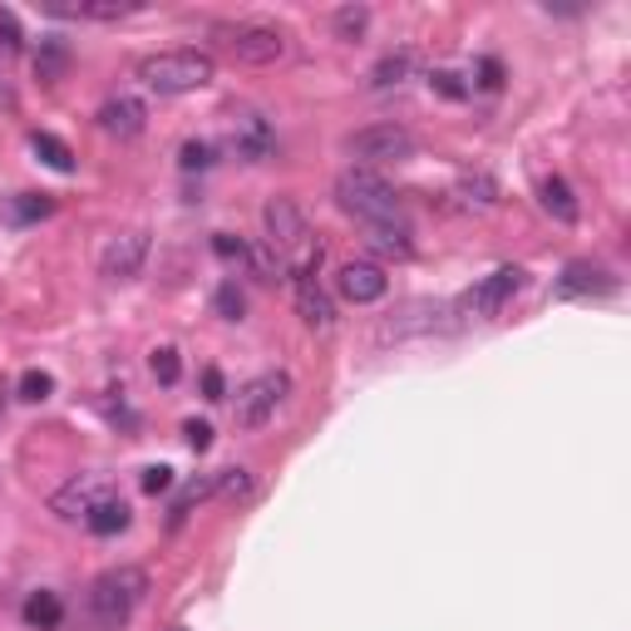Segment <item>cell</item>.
<instances>
[{
    "mask_svg": "<svg viewBox=\"0 0 631 631\" xmlns=\"http://www.w3.org/2000/svg\"><path fill=\"white\" fill-rule=\"evenodd\" d=\"M237 153H242V158H252V163H261V158L271 153V129H267V124L257 119V114H247V119H242V133H237Z\"/></svg>",
    "mask_w": 631,
    "mask_h": 631,
    "instance_id": "obj_22",
    "label": "cell"
},
{
    "mask_svg": "<svg viewBox=\"0 0 631 631\" xmlns=\"http://www.w3.org/2000/svg\"><path fill=\"white\" fill-rule=\"evenodd\" d=\"M149 597V573L133 563L109 567L89 582V597H84V627L79 631H124L129 617L143 607Z\"/></svg>",
    "mask_w": 631,
    "mask_h": 631,
    "instance_id": "obj_1",
    "label": "cell"
},
{
    "mask_svg": "<svg viewBox=\"0 0 631 631\" xmlns=\"http://www.w3.org/2000/svg\"><path fill=\"white\" fill-rule=\"evenodd\" d=\"M178 631H183V627H178Z\"/></svg>",
    "mask_w": 631,
    "mask_h": 631,
    "instance_id": "obj_39",
    "label": "cell"
},
{
    "mask_svg": "<svg viewBox=\"0 0 631 631\" xmlns=\"http://www.w3.org/2000/svg\"><path fill=\"white\" fill-rule=\"evenodd\" d=\"M429 89L445 94V99H469V84L459 79L454 69H435V75H429Z\"/></svg>",
    "mask_w": 631,
    "mask_h": 631,
    "instance_id": "obj_32",
    "label": "cell"
},
{
    "mask_svg": "<svg viewBox=\"0 0 631 631\" xmlns=\"http://www.w3.org/2000/svg\"><path fill=\"white\" fill-rule=\"evenodd\" d=\"M65 65H69V45L60 35H45L40 40V50H35V75L40 84H60L65 79Z\"/></svg>",
    "mask_w": 631,
    "mask_h": 631,
    "instance_id": "obj_18",
    "label": "cell"
},
{
    "mask_svg": "<svg viewBox=\"0 0 631 631\" xmlns=\"http://www.w3.org/2000/svg\"><path fill=\"white\" fill-rule=\"evenodd\" d=\"M217 493H227V499H247V493H252V473L247 469H223V473H217Z\"/></svg>",
    "mask_w": 631,
    "mask_h": 631,
    "instance_id": "obj_33",
    "label": "cell"
},
{
    "mask_svg": "<svg viewBox=\"0 0 631 631\" xmlns=\"http://www.w3.org/2000/svg\"><path fill=\"white\" fill-rule=\"evenodd\" d=\"M415 133L399 129V124H371V129L351 133L345 139V153L355 158V168H381V163H405L415 158Z\"/></svg>",
    "mask_w": 631,
    "mask_h": 631,
    "instance_id": "obj_5",
    "label": "cell"
},
{
    "mask_svg": "<svg viewBox=\"0 0 631 631\" xmlns=\"http://www.w3.org/2000/svg\"><path fill=\"white\" fill-rule=\"evenodd\" d=\"M207 493H217V473H213V479H193V483H188V489L178 493V503H173V509H168V523H173V528H178V523L188 518V509H193V503H203Z\"/></svg>",
    "mask_w": 631,
    "mask_h": 631,
    "instance_id": "obj_25",
    "label": "cell"
},
{
    "mask_svg": "<svg viewBox=\"0 0 631 631\" xmlns=\"http://www.w3.org/2000/svg\"><path fill=\"white\" fill-rule=\"evenodd\" d=\"M50 391H55V381H50L45 371H25V375H20V385H15V395H20V399H30V405L50 399Z\"/></svg>",
    "mask_w": 631,
    "mask_h": 631,
    "instance_id": "obj_30",
    "label": "cell"
},
{
    "mask_svg": "<svg viewBox=\"0 0 631 631\" xmlns=\"http://www.w3.org/2000/svg\"><path fill=\"white\" fill-rule=\"evenodd\" d=\"M213 252H217V257H223V261H242V257H247V242H242V237H233V233H217L213 237Z\"/></svg>",
    "mask_w": 631,
    "mask_h": 631,
    "instance_id": "obj_36",
    "label": "cell"
},
{
    "mask_svg": "<svg viewBox=\"0 0 631 631\" xmlns=\"http://www.w3.org/2000/svg\"><path fill=\"white\" fill-rule=\"evenodd\" d=\"M183 439L193 454H207V449H213V425H207V419H183Z\"/></svg>",
    "mask_w": 631,
    "mask_h": 631,
    "instance_id": "obj_34",
    "label": "cell"
},
{
    "mask_svg": "<svg viewBox=\"0 0 631 631\" xmlns=\"http://www.w3.org/2000/svg\"><path fill=\"white\" fill-rule=\"evenodd\" d=\"M538 193H543V207H548L557 223H577V213H582V207H577V197H573V188H567V178L548 173Z\"/></svg>",
    "mask_w": 631,
    "mask_h": 631,
    "instance_id": "obj_19",
    "label": "cell"
},
{
    "mask_svg": "<svg viewBox=\"0 0 631 631\" xmlns=\"http://www.w3.org/2000/svg\"><path fill=\"white\" fill-rule=\"evenodd\" d=\"M207 35L237 65H271V60L287 55V35L277 25H261V20H213Z\"/></svg>",
    "mask_w": 631,
    "mask_h": 631,
    "instance_id": "obj_4",
    "label": "cell"
},
{
    "mask_svg": "<svg viewBox=\"0 0 631 631\" xmlns=\"http://www.w3.org/2000/svg\"><path fill=\"white\" fill-rule=\"evenodd\" d=\"M242 261L252 267V277H257V281H281V277H287V261H281L267 242H247V257H242Z\"/></svg>",
    "mask_w": 631,
    "mask_h": 631,
    "instance_id": "obj_23",
    "label": "cell"
},
{
    "mask_svg": "<svg viewBox=\"0 0 631 631\" xmlns=\"http://www.w3.org/2000/svg\"><path fill=\"white\" fill-rule=\"evenodd\" d=\"M409 75H415V50H391V55L371 69V84L375 89H391V84H405Z\"/></svg>",
    "mask_w": 631,
    "mask_h": 631,
    "instance_id": "obj_21",
    "label": "cell"
},
{
    "mask_svg": "<svg viewBox=\"0 0 631 631\" xmlns=\"http://www.w3.org/2000/svg\"><path fill=\"white\" fill-rule=\"evenodd\" d=\"M217 158H213V143H203V139H188L183 149H178V168L183 173H197V168H213Z\"/></svg>",
    "mask_w": 631,
    "mask_h": 631,
    "instance_id": "obj_28",
    "label": "cell"
},
{
    "mask_svg": "<svg viewBox=\"0 0 631 631\" xmlns=\"http://www.w3.org/2000/svg\"><path fill=\"white\" fill-rule=\"evenodd\" d=\"M55 213V197L50 193H20V197H10V223H40V217H50Z\"/></svg>",
    "mask_w": 631,
    "mask_h": 631,
    "instance_id": "obj_24",
    "label": "cell"
},
{
    "mask_svg": "<svg viewBox=\"0 0 631 631\" xmlns=\"http://www.w3.org/2000/svg\"><path fill=\"white\" fill-rule=\"evenodd\" d=\"M365 242H371V252H381V257H395V261L415 257V237H409L405 223H375Z\"/></svg>",
    "mask_w": 631,
    "mask_h": 631,
    "instance_id": "obj_15",
    "label": "cell"
},
{
    "mask_svg": "<svg viewBox=\"0 0 631 631\" xmlns=\"http://www.w3.org/2000/svg\"><path fill=\"white\" fill-rule=\"evenodd\" d=\"M149 365H153V381H158V385H178V375H183V361H178L173 345H158Z\"/></svg>",
    "mask_w": 631,
    "mask_h": 631,
    "instance_id": "obj_29",
    "label": "cell"
},
{
    "mask_svg": "<svg viewBox=\"0 0 631 631\" xmlns=\"http://www.w3.org/2000/svg\"><path fill=\"white\" fill-rule=\"evenodd\" d=\"M454 197H459V207H469V213H489V207L499 203V183H493L489 173H464L454 183Z\"/></svg>",
    "mask_w": 631,
    "mask_h": 631,
    "instance_id": "obj_17",
    "label": "cell"
},
{
    "mask_svg": "<svg viewBox=\"0 0 631 631\" xmlns=\"http://www.w3.org/2000/svg\"><path fill=\"white\" fill-rule=\"evenodd\" d=\"M133 523V513H129V503L119 499V493H109L104 503H94L89 509V518H84V528L94 533V538H114V533H124Z\"/></svg>",
    "mask_w": 631,
    "mask_h": 631,
    "instance_id": "obj_14",
    "label": "cell"
},
{
    "mask_svg": "<svg viewBox=\"0 0 631 631\" xmlns=\"http://www.w3.org/2000/svg\"><path fill=\"white\" fill-rule=\"evenodd\" d=\"M25 627L30 631H60L65 627V602H60L55 592H30L25 597Z\"/></svg>",
    "mask_w": 631,
    "mask_h": 631,
    "instance_id": "obj_16",
    "label": "cell"
},
{
    "mask_svg": "<svg viewBox=\"0 0 631 631\" xmlns=\"http://www.w3.org/2000/svg\"><path fill=\"white\" fill-rule=\"evenodd\" d=\"M287 391H291L287 371H267V375H257V381H247L237 391V405H233L237 429H261L271 415H277V405L287 399Z\"/></svg>",
    "mask_w": 631,
    "mask_h": 631,
    "instance_id": "obj_6",
    "label": "cell"
},
{
    "mask_svg": "<svg viewBox=\"0 0 631 631\" xmlns=\"http://www.w3.org/2000/svg\"><path fill=\"white\" fill-rule=\"evenodd\" d=\"M94 119H99V129L109 133V139H139L143 124H149V109H143V99H133V94H109Z\"/></svg>",
    "mask_w": 631,
    "mask_h": 631,
    "instance_id": "obj_11",
    "label": "cell"
},
{
    "mask_svg": "<svg viewBox=\"0 0 631 631\" xmlns=\"http://www.w3.org/2000/svg\"><path fill=\"white\" fill-rule=\"evenodd\" d=\"M499 84H503V65H499V60H479V89H499Z\"/></svg>",
    "mask_w": 631,
    "mask_h": 631,
    "instance_id": "obj_37",
    "label": "cell"
},
{
    "mask_svg": "<svg viewBox=\"0 0 631 631\" xmlns=\"http://www.w3.org/2000/svg\"><path fill=\"white\" fill-rule=\"evenodd\" d=\"M331 25H335V35H341V40H361L365 25H371V10H365V6H341L331 15Z\"/></svg>",
    "mask_w": 631,
    "mask_h": 631,
    "instance_id": "obj_26",
    "label": "cell"
},
{
    "mask_svg": "<svg viewBox=\"0 0 631 631\" xmlns=\"http://www.w3.org/2000/svg\"><path fill=\"white\" fill-rule=\"evenodd\" d=\"M0 45H6L10 55H20V50H25V30H20L15 10H6V6H0Z\"/></svg>",
    "mask_w": 631,
    "mask_h": 631,
    "instance_id": "obj_31",
    "label": "cell"
},
{
    "mask_svg": "<svg viewBox=\"0 0 631 631\" xmlns=\"http://www.w3.org/2000/svg\"><path fill=\"white\" fill-rule=\"evenodd\" d=\"M335 291H341L345 301H355V307H371V301H381L385 291H391V277H385L381 261H345V267L335 271Z\"/></svg>",
    "mask_w": 631,
    "mask_h": 631,
    "instance_id": "obj_9",
    "label": "cell"
},
{
    "mask_svg": "<svg viewBox=\"0 0 631 631\" xmlns=\"http://www.w3.org/2000/svg\"><path fill=\"white\" fill-rule=\"evenodd\" d=\"M335 203H341V213H351L355 223H365V227L399 223V197L375 168H355V163L345 168V173L335 178Z\"/></svg>",
    "mask_w": 631,
    "mask_h": 631,
    "instance_id": "obj_3",
    "label": "cell"
},
{
    "mask_svg": "<svg viewBox=\"0 0 631 631\" xmlns=\"http://www.w3.org/2000/svg\"><path fill=\"white\" fill-rule=\"evenodd\" d=\"M30 149H35V158L45 168H55V173H75V153H69V143L55 139V133L35 129V133H30Z\"/></svg>",
    "mask_w": 631,
    "mask_h": 631,
    "instance_id": "obj_20",
    "label": "cell"
},
{
    "mask_svg": "<svg viewBox=\"0 0 631 631\" xmlns=\"http://www.w3.org/2000/svg\"><path fill=\"white\" fill-rule=\"evenodd\" d=\"M143 257H149V233H143V227H133V233H119V237L104 242L99 271L109 281H133L143 271Z\"/></svg>",
    "mask_w": 631,
    "mask_h": 631,
    "instance_id": "obj_8",
    "label": "cell"
},
{
    "mask_svg": "<svg viewBox=\"0 0 631 631\" xmlns=\"http://www.w3.org/2000/svg\"><path fill=\"white\" fill-rule=\"evenodd\" d=\"M518 291H523V267H499V271H489L479 287L464 291L459 311H469V316H499L513 297H518Z\"/></svg>",
    "mask_w": 631,
    "mask_h": 631,
    "instance_id": "obj_7",
    "label": "cell"
},
{
    "mask_svg": "<svg viewBox=\"0 0 631 631\" xmlns=\"http://www.w3.org/2000/svg\"><path fill=\"white\" fill-rule=\"evenodd\" d=\"M203 395L207 399H227V381H223V371H217V365H207V371H203Z\"/></svg>",
    "mask_w": 631,
    "mask_h": 631,
    "instance_id": "obj_38",
    "label": "cell"
},
{
    "mask_svg": "<svg viewBox=\"0 0 631 631\" xmlns=\"http://www.w3.org/2000/svg\"><path fill=\"white\" fill-rule=\"evenodd\" d=\"M617 291V277L597 261H567L563 267V281H557V297H612Z\"/></svg>",
    "mask_w": 631,
    "mask_h": 631,
    "instance_id": "obj_12",
    "label": "cell"
},
{
    "mask_svg": "<svg viewBox=\"0 0 631 631\" xmlns=\"http://www.w3.org/2000/svg\"><path fill=\"white\" fill-rule=\"evenodd\" d=\"M139 79L153 94H193L217 79V60L207 50H158L139 60Z\"/></svg>",
    "mask_w": 631,
    "mask_h": 631,
    "instance_id": "obj_2",
    "label": "cell"
},
{
    "mask_svg": "<svg viewBox=\"0 0 631 631\" xmlns=\"http://www.w3.org/2000/svg\"><path fill=\"white\" fill-rule=\"evenodd\" d=\"M297 287V311H301V321L311 325V331H331L335 325V301H331V291L321 287V281H291Z\"/></svg>",
    "mask_w": 631,
    "mask_h": 631,
    "instance_id": "obj_13",
    "label": "cell"
},
{
    "mask_svg": "<svg viewBox=\"0 0 631 631\" xmlns=\"http://www.w3.org/2000/svg\"><path fill=\"white\" fill-rule=\"evenodd\" d=\"M139 489L143 493H168V489H173V469H168V464H149V469H143V479H139Z\"/></svg>",
    "mask_w": 631,
    "mask_h": 631,
    "instance_id": "obj_35",
    "label": "cell"
},
{
    "mask_svg": "<svg viewBox=\"0 0 631 631\" xmlns=\"http://www.w3.org/2000/svg\"><path fill=\"white\" fill-rule=\"evenodd\" d=\"M109 479H99V473H79V479H69L65 489L55 493V499H50V513H60V518H89V509L94 503H104L109 499Z\"/></svg>",
    "mask_w": 631,
    "mask_h": 631,
    "instance_id": "obj_10",
    "label": "cell"
},
{
    "mask_svg": "<svg viewBox=\"0 0 631 631\" xmlns=\"http://www.w3.org/2000/svg\"><path fill=\"white\" fill-rule=\"evenodd\" d=\"M213 311L223 316V321H242V311H247V297H242L237 281H223V287L213 291Z\"/></svg>",
    "mask_w": 631,
    "mask_h": 631,
    "instance_id": "obj_27",
    "label": "cell"
}]
</instances>
